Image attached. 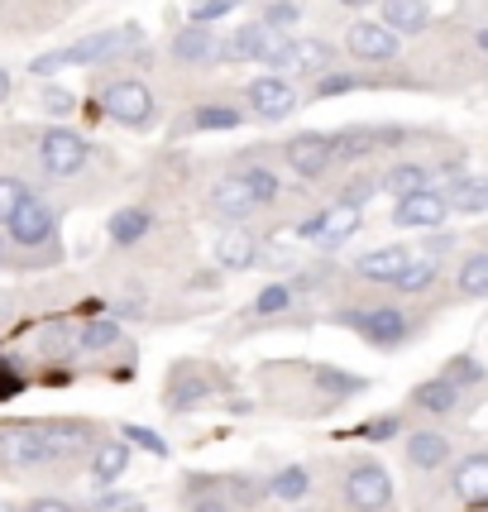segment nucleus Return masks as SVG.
I'll list each match as a JSON object with an SVG mask.
<instances>
[{"mask_svg":"<svg viewBox=\"0 0 488 512\" xmlns=\"http://www.w3.org/2000/svg\"><path fill=\"white\" fill-rule=\"evenodd\" d=\"M48 460H53V450H48L39 422H15L0 431V465L5 469H34Z\"/></svg>","mask_w":488,"mask_h":512,"instance_id":"nucleus-1","label":"nucleus"},{"mask_svg":"<svg viewBox=\"0 0 488 512\" xmlns=\"http://www.w3.org/2000/svg\"><path fill=\"white\" fill-rule=\"evenodd\" d=\"M345 321H350L369 345H378V350H393V345L407 340V316H402L398 307H359V312H350Z\"/></svg>","mask_w":488,"mask_h":512,"instance_id":"nucleus-2","label":"nucleus"},{"mask_svg":"<svg viewBox=\"0 0 488 512\" xmlns=\"http://www.w3.org/2000/svg\"><path fill=\"white\" fill-rule=\"evenodd\" d=\"M101 106L115 115V120H125V125H149L154 120V96L144 82H134V77H120L111 87L101 91Z\"/></svg>","mask_w":488,"mask_h":512,"instance_id":"nucleus-3","label":"nucleus"},{"mask_svg":"<svg viewBox=\"0 0 488 512\" xmlns=\"http://www.w3.org/2000/svg\"><path fill=\"white\" fill-rule=\"evenodd\" d=\"M39 158H44V168L53 178H72V173H82V163H87V139L72 130H48L39 139Z\"/></svg>","mask_w":488,"mask_h":512,"instance_id":"nucleus-4","label":"nucleus"},{"mask_svg":"<svg viewBox=\"0 0 488 512\" xmlns=\"http://www.w3.org/2000/svg\"><path fill=\"white\" fill-rule=\"evenodd\" d=\"M106 53H115V34H91L82 44L72 48H58V53H39L34 58V77H48V72H58V67H82V63H101Z\"/></svg>","mask_w":488,"mask_h":512,"instance_id":"nucleus-5","label":"nucleus"},{"mask_svg":"<svg viewBox=\"0 0 488 512\" xmlns=\"http://www.w3.org/2000/svg\"><path fill=\"white\" fill-rule=\"evenodd\" d=\"M345 493L359 512H383L388 498H393V479L383 474V465H355L350 479H345Z\"/></svg>","mask_w":488,"mask_h":512,"instance_id":"nucleus-6","label":"nucleus"},{"mask_svg":"<svg viewBox=\"0 0 488 512\" xmlns=\"http://www.w3.org/2000/svg\"><path fill=\"white\" fill-rule=\"evenodd\" d=\"M244 96H249L254 115H264V120H278V115H288L292 106H297V91H292V82H283L278 72H268V77H254Z\"/></svg>","mask_w":488,"mask_h":512,"instance_id":"nucleus-7","label":"nucleus"},{"mask_svg":"<svg viewBox=\"0 0 488 512\" xmlns=\"http://www.w3.org/2000/svg\"><path fill=\"white\" fill-rule=\"evenodd\" d=\"M345 48L364 63H388V58H398V34L388 24H355L345 34Z\"/></svg>","mask_w":488,"mask_h":512,"instance_id":"nucleus-8","label":"nucleus"},{"mask_svg":"<svg viewBox=\"0 0 488 512\" xmlns=\"http://www.w3.org/2000/svg\"><path fill=\"white\" fill-rule=\"evenodd\" d=\"M335 158V144L331 134H297V139H288V163L302 173V178H316V173H326V163Z\"/></svg>","mask_w":488,"mask_h":512,"instance_id":"nucleus-9","label":"nucleus"},{"mask_svg":"<svg viewBox=\"0 0 488 512\" xmlns=\"http://www.w3.org/2000/svg\"><path fill=\"white\" fill-rule=\"evenodd\" d=\"M445 216H450V197L445 192H417V197L398 201V211H393V221L407 225V230H422V225H441Z\"/></svg>","mask_w":488,"mask_h":512,"instance_id":"nucleus-10","label":"nucleus"},{"mask_svg":"<svg viewBox=\"0 0 488 512\" xmlns=\"http://www.w3.org/2000/svg\"><path fill=\"white\" fill-rule=\"evenodd\" d=\"M393 139H398V130H364V125H350V130L331 134L340 163H355V158L378 154V144H393Z\"/></svg>","mask_w":488,"mask_h":512,"instance_id":"nucleus-11","label":"nucleus"},{"mask_svg":"<svg viewBox=\"0 0 488 512\" xmlns=\"http://www.w3.org/2000/svg\"><path fill=\"white\" fill-rule=\"evenodd\" d=\"M10 235H15V245H44L48 235H53V211H48L39 197H29L20 211H15Z\"/></svg>","mask_w":488,"mask_h":512,"instance_id":"nucleus-12","label":"nucleus"},{"mask_svg":"<svg viewBox=\"0 0 488 512\" xmlns=\"http://www.w3.org/2000/svg\"><path fill=\"white\" fill-rule=\"evenodd\" d=\"M407 264H412V259H407V249L383 245V249H369L355 268H359V278H369V283H398Z\"/></svg>","mask_w":488,"mask_h":512,"instance_id":"nucleus-13","label":"nucleus"},{"mask_svg":"<svg viewBox=\"0 0 488 512\" xmlns=\"http://www.w3.org/2000/svg\"><path fill=\"white\" fill-rule=\"evenodd\" d=\"M455 493L465 508H488V455H469L455 469Z\"/></svg>","mask_w":488,"mask_h":512,"instance_id":"nucleus-14","label":"nucleus"},{"mask_svg":"<svg viewBox=\"0 0 488 512\" xmlns=\"http://www.w3.org/2000/svg\"><path fill=\"white\" fill-rule=\"evenodd\" d=\"M173 53H178L182 63H221L225 44L216 34H206L201 24H192V29H182L178 39H173Z\"/></svg>","mask_w":488,"mask_h":512,"instance_id":"nucleus-15","label":"nucleus"},{"mask_svg":"<svg viewBox=\"0 0 488 512\" xmlns=\"http://www.w3.org/2000/svg\"><path fill=\"white\" fill-rule=\"evenodd\" d=\"M44 426V441L53 450V460H63V455H82L91 446V426L87 422H39Z\"/></svg>","mask_w":488,"mask_h":512,"instance_id":"nucleus-16","label":"nucleus"},{"mask_svg":"<svg viewBox=\"0 0 488 512\" xmlns=\"http://www.w3.org/2000/svg\"><path fill=\"white\" fill-rule=\"evenodd\" d=\"M383 24H388L393 34H398V29L417 34V29L431 24V5H426V0H383Z\"/></svg>","mask_w":488,"mask_h":512,"instance_id":"nucleus-17","label":"nucleus"},{"mask_svg":"<svg viewBox=\"0 0 488 512\" xmlns=\"http://www.w3.org/2000/svg\"><path fill=\"white\" fill-rule=\"evenodd\" d=\"M355 230H359V206L335 201L331 211H321V245H345Z\"/></svg>","mask_w":488,"mask_h":512,"instance_id":"nucleus-18","label":"nucleus"},{"mask_svg":"<svg viewBox=\"0 0 488 512\" xmlns=\"http://www.w3.org/2000/svg\"><path fill=\"white\" fill-rule=\"evenodd\" d=\"M407 460L417 469H441V465H450V441L436 436V431H417L407 441Z\"/></svg>","mask_w":488,"mask_h":512,"instance_id":"nucleus-19","label":"nucleus"},{"mask_svg":"<svg viewBox=\"0 0 488 512\" xmlns=\"http://www.w3.org/2000/svg\"><path fill=\"white\" fill-rule=\"evenodd\" d=\"M125 469H130V446L125 441H111V446H101L91 455V479L96 484H115Z\"/></svg>","mask_w":488,"mask_h":512,"instance_id":"nucleus-20","label":"nucleus"},{"mask_svg":"<svg viewBox=\"0 0 488 512\" xmlns=\"http://www.w3.org/2000/svg\"><path fill=\"white\" fill-rule=\"evenodd\" d=\"M264 34H268L264 20L235 29V34L225 39V63H249V58H259V53H264Z\"/></svg>","mask_w":488,"mask_h":512,"instance_id":"nucleus-21","label":"nucleus"},{"mask_svg":"<svg viewBox=\"0 0 488 512\" xmlns=\"http://www.w3.org/2000/svg\"><path fill=\"white\" fill-rule=\"evenodd\" d=\"M383 192H393L398 201L426 192V168H417V163H398V168H388V173H383Z\"/></svg>","mask_w":488,"mask_h":512,"instance_id":"nucleus-22","label":"nucleus"},{"mask_svg":"<svg viewBox=\"0 0 488 512\" xmlns=\"http://www.w3.org/2000/svg\"><path fill=\"white\" fill-rule=\"evenodd\" d=\"M412 402L422 407V412H455V402H460V388L450 379H431L422 383L417 393H412Z\"/></svg>","mask_w":488,"mask_h":512,"instance_id":"nucleus-23","label":"nucleus"},{"mask_svg":"<svg viewBox=\"0 0 488 512\" xmlns=\"http://www.w3.org/2000/svg\"><path fill=\"white\" fill-rule=\"evenodd\" d=\"M216 259H221L225 273H240V268L254 264V240L240 235V230H235V235H221V240H216Z\"/></svg>","mask_w":488,"mask_h":512,"instance_id":"nucleus-24","label":"nucleus"},{"mask_svg":"<svg viewBox=\"0 0 488 512\" xmlns=\"http://www.w3.org/2000/svg\"><path fill=\"white\" fill-rule=\"evenodd\" d=\"M144 235H149V211L130 206V211H115L111 216V240L115 245H139Z\"/></svg>","mask_w":488,"mask_h":512,"instance_id":"nucleus-25","label":"nucleus"},{"mask_svg":"<svg viewBox=\"0 0 488 512\" xmlns=\"http://www.w3.org/2000/svg\"><path fill=\"white\" fill-rule=\"evenodd\" d=\"M216 206H221L225 216H244V211H254L259 201H254V192H249V182H244V173H240V178H225L221 187H216Z\"/></svg>","mask_w":488,"mask_h":512,"instance_id":"nucleus-26","label":"nucleus"},{"mask_svg":"<svg viewBox=\"0 0 488 512\" xmlns=\"http://www.w3.org/2000/svg\"><path fill=\"white\" fill-rule=\"evenodd\" d=\"M307 489H311V479H307V469L302 465L278 469V474L268 479V493H273V498H288V503H302V493Z\"/></svg>","mask_w":488,"mask_h":512,"instance_id":"nucleus-27","label":"nucleus"},{"mask_svg":"<svg viewBox=\"0 0 488 512\" xmlns=\"http://www.w3.org/2000/svg\"><path fill=\"white\" fill-rule=\"evenodd\" d=\"M455 288L465 292V297H484L488 292V254H469L460 273H455Z\"/></svg>","mask_w":488,"mask_h":512,"instance_id":"nucleus-28","label":"nucleus"},{"mask_svg":"<svg viewBox=\"0 0 488 512\" xmlns=\"http://www.w3.org/2000/svg\"><path fill=\"white\" fill-rule=\"evenodd\" d=\"M268 67H292L297 63V39L283 34V29H268L264 34V53H259Z\"/></svg>","mask_w":488,"mask_h":512,"instance_id":"nucleus-29","label":"nucleus"},{"mask_svg":"<svg viewBox=\"0 0 488 512\" xmlns=\"http://www.w3.org/2000/svg\"><path fill=\"white\" fill-rule=\"evenodd\" d=\"M450 206L455 211H488V178H469V182H460L455 192H450Z\"/></svg>","mask_w":488,"mask_h":512,"instance_id":"nucleus-30","label":"nucleus"},{"mask_svg":"<svg viewBox=\"0 0 488 512\" xmlns=\"http://www.w3.org/2000/svg\"><path fill=\"white\" fill-rule=\"evenodd\" d=\"M192 125H197V130H235V125H240V111H235V106H201V111H192Z\"/></svg>","mask_w":488,"mask_h":512,"instance_id":"nucleus-31","label":"nucleus"},{"mask_svg":"<svg viewBox=\"0 0 488 512\" xmlns=\"http://www.w3.org/2000/svg\"><path fill=\"white\" fill-rule=\"evenodd\" d=\"M24 201H29V187L20 178H0V221L5 225L15 221V211H20Z\"/></svg>","mask_w":488,"mask_h":512,"instance_id":"nucleus-32","label":"nucleus"},{"mask_svg":"<svg viewBox=\"0 0 488 512\" xmlns=\"http://www.w3.org/2000/svg\"><path fill=\"white\" fill-rule=\"evenodd\" d=\"M431 283H436V264H426V259H422V264L402 268V278L393 283V288H398V292H426Z\"/></svg>","mask_w":488,"mask_h":512,"instance_id":"nucleus-33","label":"nucleus"},{"mask_svg":"<svg viewBox=\"0 0 488 512\" xmlns=\"http://www.w3.org/2000/svg\"><path fill=\"white\" fill-rule=\"evenodd\" d=\"M115 340H120V326H115V321H87L82 350H111Z\"/></svg>","mask_w":488,"mask_h":512,"instance_id":"nucleus-34","label":"nucleus"},{"mask_svg":"<svg viewBox=\"0 0 488 512\" xmlns=\"http://www.w3.org/2000/svg\"><path fill=\"white\" fill-rule=\"evenodd\" d=\"M244 182H249V192H254V201H259V206L278 197V178H273L268 168H244Z\"/></svg>","mask_w":488,"mask_h":512,"instance_id":"nucleus-35","label":"nucleus"},{"mask_svg":"<svg viewBox=\"0 0 488 512\" xmlns=\"http://www.w3.org/2000/svg\"><path fill=\"white\" fill-rule=\"evenodd\" d=\"M445 379L455 383V388H465V383H479L484 379V369H479V364H474V359H450V364H445Z\"/></svg>","mask_w":488,"mask_h":512,"instance_id":"nucleus-36","label":"nucleus"},{"mask_svg":"<svg viewBox=\"0 0 488 512\" xmlns=\"http://www.w3.org/2000/svg\"><path fill=\"white\" fill-rule=\"evenodd\" d=\"M240 0H197L192 5V24H211V20H225Z\"/></svg>","mask_w":488,"mask_h":512,"instance_id":"nucleus-37","label":"nucleus"},{"mask_svg":"<svg viewBox=\"0 0 488 512\" xmlns=\"http://www.w3.org/2000/svg\"><path fill=\"white\" fill-rule=\"evenodd\" d=\"M297 15H302V5H297V0H273V5L264 10V24L268 29H288Z\"/></svg>","mask_w":488,"mask_h":512,"instance_id":"nucleus-38","label":"nucleus"},{"mask_svg":"<svg viewBox=\"0 0 488 512\" xmlns=\"http://www.w3.org/2000/svg\"><path fill=\"white\" fill-rule=\"evenodd\" d=\"M326 58H331V44H321V39H302V44H297V63L292 67H302V72H307V67H321Z\"/></svg>","mask_w":488,"mask_h":512,"instance_id":"nucleus-39","label":"nucleus"},{"mask_svg":"<svg viewBox=\"0 0 488 512\" xmlns=\"http://www.w3.org/2000/svg\"><path fill=\"white\" fill-rule=\"evenodd\" d=\"M316 383H326L331 393H359L364 388L359 374H340V369H316Z\"/></svg>","mask_w":488,"mask_h":512,"instance_id":"nucleus-40","label":"nucleus"},{"mask_svg":"<svg viewBox=\"0 0 488 512\" xmlns=\"http://www.w3.org/2000/svg\"><path fill=\"white\" fill-rule=\"evenodd\" d=\"M359 77H350V72H326L321 82H316V96L326 101V96H345V91H355Z\"/></svg>","mask_w":488,"mask_h":512,"instance_id":"nucleus-41","label":"nucleus"},{"mask_svg":"<svg viewBox=\"0 0 488 512\" xmlns=\"http://www.w3.org/2000/svg\"><path fill=\"white\" fill-rule=\"evenodd\" d=\"M125 441H130V446H144L149 455H168V446H163V436H154L149 426H125Z\"/></svg>","mask_w":488,"mask_h":512,"instance_id":"nucleus-42","label":"nucleus"},{"mask_svg":"<svg viewBox=\"0 0 488 512\" xmlns=\"http://www.w3.org/2000/svg\"><path fill=\"white\" fill-rule=\"evenodd\" d=\"M288 297H292L288 288H278V283H273V288L259 292V312H283V307H288Z\"/></svg>","mask_w":488,"mask_h":512,"instance_id":"nucleus-43","label":"nucleus"},{"mask_svg":"<svg viewBox=\"0 0 488 512\" xmlns=\"http://www.w3.org/2000/svg\"><path fill=\"white\" fill-rule=\"evenodd\" d=\"M364 436L369 441H393L398 436V417H374V422L364 426Z\"/></svg>","mask_w":488,"mask_h":512,"instance_id":"nucleus-44","label":"nucleus"},{"mask_svg":"<svg viewBox=\"0 0 488 512\" xmlns=\"http://www.w3.org/2000/svg\"><path fill=\"white\" fill-rule=\"evenodd\" d=\"M96 512H139V503L125 498V493H111V498H101V503H96Z\"/></svg>","mask_w":488,"mask_h":512,"instance_id":"nucleus-45","label":"nucleus"},{"mask_svg":"<svg viewBox=\"0 0 488 512\" xmlns=\"http://www.w3.org/2000/svg\"><path fill=\"white\" fill-rule=\"evenodd\" d=\"M44 106L53 115H63V111H72V96H67V91H58V87H48L44 91Z\"/></svg>","mask_w":488,"mask_h":512,"instance_id":"nucleus-46","label":"nucleus"},{"mask_svg":"<svg viewBox=\"0 0 488 512\" xmlns=\"http://www.w3.org/2000/svg\"><path fill=\"white\" fill-rule=\"evenodd\" d=\"M10 393H20V374H10L5 359H0V398H10Z\"/></svg>","mask_w":488,"mask_h":512,"instance_id":"nucleus-47","label":"nucleus"},{"mask_svg":"<svg viewBox=\"0 0 488 512\" xmlns=\"http://www.w3.org/2000/svg\"><path fill=\"white\" fill-rule=\"evenodd\" d=\"M29 512H72L63 498H39V503H29Z\"/></svg>","mask_w":488,"mask_h":512,"instance_id":"nucleus-48","label":"nucleus"},{"mask_svg":"<svg viewBox=\"0 0 488 512\" xmlns=\"http://www.w3.org/2000/svg\"><path fill=\"white\" fill-rule=\"evenodd\" d=\"M297 235H302V240H321V216L302 221V225H297Z\"/></svg>","mask_w":488,"mask_h":512,"instance_id":"nucleus-49","label":"nucleus"},{"mask_svg":"<svg viewBox=\"0 0 488 512\" xmlns=\"http://www.w3.org/2000/svg\"><path fill=\"white\" fill-rule=\"evenodd\" d=\"M192 512H230L221 503V498H197V503H192Z\"/></svg>","mask_w":488,"mask_h":512,"instance_id":"nucleus-50","label":"nucleus"},{"mask_svg":"<svg viewBox=\"0 0 488 512\" xmlns=\"http://www.w3.org/2000/svg\"><path fill=\"white\" fill-rule=\"evenodd\" d=\"M5 101H10V72L0 67V106H5Z\"/></svg>","mask_w":488,"mask_h":512,"instance_id":"nucleus-51","label":"nucleus"},{"mask_svg":"<svg viewBox=\"0 0 488 512\" xmlns=\"http://www.w3.org/2000/svg\"><path fill=\"white\" fill-rule=\"evenodd\" d=\"M340 5H374V0H340Z\"/></svg>","mask_w":488,"mask_h":512,"instance_id":"nucleus-52","label":"nucleus"},{"mask_svg":"<svg viewBox=\"0 0 488 512\" xmlns=\"http://www.w3.org/2000/svg\"><path fill=\"white\" fill-rule=\"evenodd\" d=\"M479 44H484V48H488V29H479Z\"/></svg>","mask_w":488,"mask_h":512,"instance_id":"nucleus-53","label":"nucleus"}]
</instances>
